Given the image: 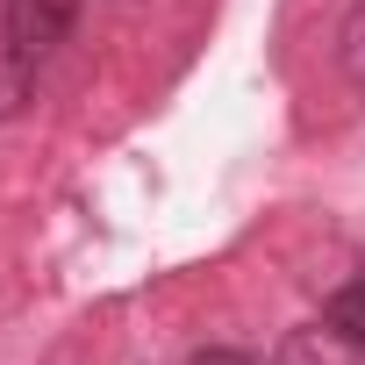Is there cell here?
Segmentation results:
<instances>
[{"label": "cell", "instance_id": "obj_3", "mask_svg": "<svg viewBox=\"0 0 365 365\" xmlns=\"http://www.w3.org/2000/svg\"><path fill=\"white\" fill-rule=\"evenodd\" d=\"M322 322H329V336H344L351 351H365V279H344L322 301Z\"/></svg>", "mask_w": 365, "mask_h": 365}, {"label": "cell", "instance_id": "obj_2", "mask_svg": "<svg viewBox=\"0 0 365 365\" xmlns=\"http://www.w3.org/2000/svg\"><path fill=\"white\" fill-rule=\"evenodd\" d=\"M29 93H36V58H29L8 29H0V122L22 115V108H29Z\"/></svg>", "mask_w": 365, "mask_h": 365}, {"label": "cell", "instance_id": "obj_1", "mask_svg": "<svg viewBox=\"0 0 365 365\" xmlns=\"http://www.w3.org/2000/svg\"><path fill=\"white\" fill-rule=\"evenodd\" d=\"M72 22H79V0H0V29H8L29 58L58 51L72 36Z\"/></svg>", "mask_w": 365, "mask_h": 365}, {"label": "cell", "instance_id": "obj_5", "mask_svg": "<svg viewBox=\"0 0 365 365\" xmlns=\"http://www.w3.org/2000/svg\"><path fill=\"white\" fill-rule=\"evenodd\" d=\"M187 365H251V358H244V351H194Z\"/></svg>", "mask_w": 365, "mask_h": 365}, {"label": "cell", "instance_id": "obj_4", "mask_svg": "<svg viewBox=\"0 0 365 365\" xmlns=\"http://www.w3.org/2000/svg\"><path fill=\"white\" fill-rule=\"evenodd\" d=\"M336 58H344V79L365 93V8L344 22V43H336Z\"/></svg>", "mask_w": 365, "mask_h": 365}]
</instances>
